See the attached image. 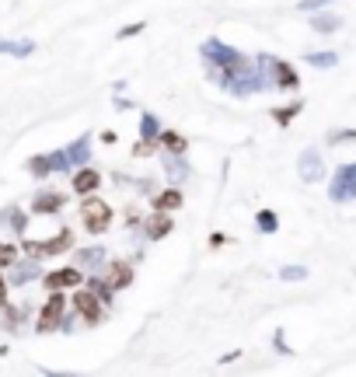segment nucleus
<instances>
[{
  "mask_svg": "<svg viewBox=\"0 0 356 377\" xmlns=\"http://www.w3.org/2000/svg\"><path fill=\"white\" fill-rule=\"evenodd\" d=\"M112 217H115V213H112V206H108L105 199H98L94 192L84 196V203H81V224H84L88 234H94V238L105 234V231L112 227Z\"/></svg>",
  "mask_w": 356,
  "mask_h": 377,
  "instance_id": "nucleus-3",
  "label": "nucleus"
},
{
  "mask_svg": "<svg viewBox=\"0 0 356 377\" xmlns=\"http://www.w3.org/2000/svg\"><path fill=\"white\" fill-rule=\"evenodd\" d=\"M185 203V196L178 192V186L165 188V192H154V210H161V213H172V210H178Z\"/></svg>",
  "mask_w": 356,
  "mask_h": 377,
  "instance_id": "nucleus-21",
  "label": "nucleus"
},
{
  "mask_svg": "<svg viewBox=\"0 0 356 377\" xmlns=\"http://www.w3.org/2000/svg\"><path fill=\"white\" fill-rule=\"evenodd\" d=\"M220 245H227V238L224 234H210V248H220Z\"/></svg>",
  "mask_w": 356,
  "mask_h": 377,
  "instance_id": "nucleus-39",
  "label": "nucleus"
},
{
  "mask_svg": "<svg viewBox=\"0 0 356 377\" xmlns=\"http://www.w3.org/2000/svg\"><path fill=\"white\" fill-rule=\"evenodd\" d=\"M297 175H300V182H307V186L325 175V161H322V151H318V147H307V151L297 158Z\"/></svg>",
  "mask_w": 356,
  "mask_h": 377,
  "instance_id": "nucleus-11",
  "label": "nucleus"
},
{
  "mask_svg": "<svg viewBox=\"0 0 356 377\" xmlns=\"http://www.w3.org/2000/svg\"><path fill=\"white\" fill-rule=\"evenodd\" d=\"M11 276H7V286H28V283H39L42 280V262L35 259V255H28V259H14L11 266Z\"/></svg>",
  "mask_w": 356,
  "mask_h": 377,
  "instance_id": "nucleus-9",
  "label": "nucleus"
},
{
  "mask_svg": "<svg viewBox=\"0 0 356 377\" xmlns=\"http://www.w3.org/2000/svg\"><path fill=\"white\" fill-rule=\"evenodd\" d=\"M279 280H286V283L307 280V269H304V266H283V269H279Z\"/></svg>",
  "mask_w": 356,
  "mask_h": 377,
  "instance_id": "nucleus-31",
  "label": "nucleus"
},
{
  "mask_svg": "<svg viewBox=\"0 0 356 377\" xmlns=\"http://www.w3.org/2000/svg\"><path fill=\"white\" fill-rule=\"evenodd\" d=\"M70 300H74V311L81 314V321H84V325H101V318H105V304L91 293L84 283H81V286H74V297H70Z\"/></svg>",
  "mask_w": 356,
  "mask_h": 377,
  "instance_id": "nucleus-6",
  "label": "nucleus"
},
{
  "mask_svg": "<svg viewBox=\"0 0 356 377\" xmlns=\"http://www.w3.org/2000/svg\"><path fill=\"white\" fill-rule=\"evenodd\" d=\"M343 140H356V129H343V133H332L329 143H343Z\"/></svg>",
  "mask_w": 356,
  "mask_h": 377,
  "instance_id": "nucleus-36",
  "label": "nucleus"
},
{
  "mask_svg": "<svg viewBox=\"0 0 356 377\" xmlns=\"http://www.w3.org/2000/svg\"><path fill=\"white\" fill-rule=\"evenodd\" d=\"M329 196H332V203H350V199H356V161L353 165H343V168L332 175Z\"/></svg>",
  "mask_w": 356,
  "mask_h": 377,
  "instance_id": "nucleus-8",
  "label": "nucleus"
},
{
  "mask_svg": "<svg viewBox=\"0 0 356 377\" xmlns=\"http://www.w3.org/2000/svg\"><path fill=\"white\" fill-rule=\"evenodd\" d=\"M115 108H119V112H129V108H136V105H133L129 98H115Z\"/></svg>",
  "mask_w": 356,
  "mask_h": 377,
  "instance_id": "nucleus-37",
  "label": "nucleus"
},
{
  "mask_svg": "<svg viewBox=\"0 0 356 377\" xmlns=\"http://www.w3.org/2000/svg\"><path fill=\"white\" fill-rule=\"evenodd\" d=\"M0 220H7V224H11V231H14L18 238H25V231H28V217H25V210H21V206H7V210L0 213Z\"/></svg>",
  "mask_w": 356,
  "mask_h": 377,
  "instance_id": "nucleus-23",
  "label": "nucleus"
},
{
  "mask_svg": "<svg viewBox=\"0 0 356 377\" xmlns=\"http://www.w3.org/2000/svg\"><path fill=\"white\" fill-rule=\"evenodd\" d=\"M238 357H241V353H238V350H231V353H224V357H220V364H234Z\"/></svg>",
  "mask_w": 356,
  "mask_h": 377,
  "instance_id": "nucleus-40",
  "label": "nucleus"
},
{
  "mask_svg": "<svg viewBox=\"0 0 356 377\" xmlns=\"http://www.w3.org/2000/svg\"><path fill=\"white\" fill-rule=\"evenodd\" d=\"M14 259H18V245H4L0 241V269H7Z\"/></svg>",
  "mask_w": 356,
  "mask_h": 377,
  "instance_id": "nucleus-33",
  "label": "nucleus"
},
{
  "mask_svg": "<svg viewBox=\"0 0 356 377\" xmlns=\"http://www.w3.org/2000/svg\"><path fill=\"white\" fill-rule=\"evenodd\" d=\"M25 318H28V307H18V304H11V300L0 304V328H4V332L18 336V332L25 328Z\"/></svg>",
  "mask_w": 356,
  "mask_h": 377,
  "instance_id": "nucleus-14",
  "label": "nucleus"
},
{
  "mask_svg": "<svg viewBox=\"0 0 356 377\" xmlns=\"http://www.w3.org/2000/svg\"><path fill=\"white\" fill-rule=\"evenodd\" d=\"M101 273V280L108 283L112 290H126V286H133V280H136V269H133V262H122V259H105V266L98 269Z\"/></svg>",
  "mask_w": 356,
  "mask_h": 377,
  "instance_id": "nucleus-7",
  "label": "nucleus"
},
{
  "mask_svg": "<svg viewBox=\"0 0 356 377\" xmlns=\"http://www.w3.org/2000/svg\"><path fill=\"white\" fill-rule=\"evenodd\" d=\"M325 4H332V0H300V4H297V7H300V11H307V14H311V11H322V7H325Z\"/></svg>",
  "mask_w": 356,
  "mask_h": 377,
  "instance_id": "nucleus-35",
  "label": "nucleus"
},
{
  "mask_svg": "<svg viewBox=\"0 0 356 377\" xmlns=\"http://www.w3.org/2000/svg\"><path fill=\"white\" fill-rule=\"evenodd\" d=\"M84 286H88V290L94 293V297H98V300H101V304H108V300L115 297V290L101 280V276H91V280H84Z\"/></svg>",
  "mask_w": 356,
  "mask_h": 377,
  "instance_id": "nucleus-26",
  "label": "nucleus"
},
{
  "mask_svg": "<svg viewBox=\"0 0 356 377\" xmlns=\"http://www.w3.org/2000/svg\"><path fill=\"white\" fill-rule=\"evenodd\" d=\"M126 224L136 227V224H140V213H136V210H126Z\"/></svg>",
  "mask_w": 356,
  "mask_h": 377,
  "instance_id": "nucleus-38",
  "label": "nucleus"
},
{
  "mask_svg": "<svg viewBox=\"0 0 356 377\" xmlns=\"http://www.w3.org/2000/svg\"><path fill=\"white\" fill-rule=\"evenodd\" d=\"M63 311H67V297H63V290H49V300L42 304V311H39V318H35V332H39V336L56 332L60 321H63Z\"/></svg>",
  "mask_w": 356,
  "mask_h": 377,
  "instance_id": "nucleus-5",
  "label": "nucleus"
},
{
  "mask_svg": "<svg viewBox=\"0 0 356 377\" xmlns=\"http://www.w3.org/2000/svg\"><path fill=\"white\" fill-rule=\"evenodd\" d=\"M4 300H7V280L0 276V304H4Z\"/></svg>",
  "mask_w": 356,
  "mask_h": 377,
  "instance_id": "nucleus-41",
  "label": "nucleus"
},
{
  "mask_svg": "<svg viewBox=\"0 0 356 377\" xmlns=\"http://www.w3.org/2000/svg\"><path fill=\"white\" fill-rule=\"evenodd\" d=\"M175 231V220L168 217V213H154V217H147V224H144V238L147 241H161V238H168Z\"/></svg>",
  "mask_w": 356,
  "mask_h": 377,
  "instance_id": "nucleus-16",
  "label": "nucleus"
},
{
  "mask_svg": "<svg viewBox=\"0 0 356 377\" xmlns=\"http://www.w3.org/2000/svg\"><path fill=\"white\" fill-rule=\"evenodd\" d=\"M105 259H108V252H105L101 245H94V248H77V252H74V262H77L84 273H98V269L105 266Z\"/></svg>",
  "mask_w": 356,
  "mask_h": 377,
  "instance_id": "nucleus-17",
  "label": "nucleus"
},
{
  "mask_svg": "<svg viewBox=\"0 0 356 377\" xmlns=\"http://www.w3.org/2000/svg\"><path fill=\"white\" fill-rule=\"evenodd\" d=\"M311 14H314V18H311V28L322 32V35H332V32L343 28V18H336V14H329V11H311Z\"/></svg>",
  "mask_w": 356,
  "mask_h": 377,
  "instance_id": "nucleus-22",
  "label": "nucleus"
},
{
  "mask_svg": "<svg viewBox=\"0 0 356 377\" xmlns=\"http://www.w3.org/2000/svg\"><path fill=\"white\" fill-rule=\"evenodd\" d=\"M70 186H74L77 196H91L94 188H101V175H98L91 165H81V168L70 172Z\"/></svg>",
  "mask_w": 356,
  "mask_h": 377,
  "instance_id": "nucleus-15",
  "label": "nucleus"
},
{
  "mask_svg": "<svg viewBox=\"0 0 356 377\" xmlns=\"http://www.w3.org/2000/svg\"><path fill=\"white\" fill-rule=\"evenodd\" d=\"M255 63H259V70L266 74L269 88H279V91H297V88H300V77H297V70H293L286 60H276V56H255Z\"/></svg>",
  "mask_w": 356,
  "mask_h": 377,
  "instance_id": "nucleus-2",
  "label": "nucleus"
},
{
  "mask_svg": "<svg viewBox=\"0 0 356 377\" xmlns=\"http://www.w3.org/2000/svg\"><path fill=\"white\" fill-rule=\"evenodd\" d=\"M63 206H67V196H63V192H53V188H42V192H35V199H32V213H39V217L60 213Z\"/></svg>",
  "mask_w": 356,
  "mask_h": 377,
  "instance_id": "nucleus-13",
  "label": "nucleus"
},
{
  "mask_svg": "<svg viewBox=\"0 0 356 377\" xmlns=\"http://www.w3.org/2000/svg\"><path fill=\"white\" fill-rule=\"evenodd\" d=\"M161 165H165V179H168L172 186H182V182L192 179V165H189L182 154H161Z\"/></svg>",
  "mask_w": 356,
  "mask_h": 377,
  "instance_id": "nucleus-12",
  "label": "nucleus"
},
{
  "mask_svg": "<svg viewBox=\"0 0 356 377\" xmlns=\"http://www.w3.org/2000/svg\"><path fill=\"white\" fill-rule=\"evenodd\" d=\"M21 248H25V255H35V259H56V255H63V252L74 248V231L63 227L56 238H46V241H25Z\"/></svg>",
  "mask_w": 356,
  "mask_h": 377,
  "instance_id": "nucleus-4",
  "label": "nucleus"
},
{
  "mask_svg": "<svg viewBox=\"0 0 356 377\" xmlns=\"http://www.w3.org/2000/svg\"><path fill=\"white\" fill-rule=\"evenodd\" d=\"M42 286L46 290H74L84 283V269L81 266H63V269H53V273H42Z\"/></svg>",
  "mask_w": 356,
  "mask_h": 377,
  "instance_id": "nucleus-10",
  "label": "nucleus"
},
{
  "mask_svg": "<svg viewBox=\"0 0 356 377\" xmlns=\"http://www.w3.org/2000/svg\"><path fill=\"white\" fill-rule=\"evenodd\" d=\"M39 46L32 42V39H4L0 35V53L4 56H14V60H28L32 53H35Z\"/></svg>",
  "mask_w": 356,
  "mask_h": 377,
  "instance_id": "nucleus-19",
  "label": "nucleus"
},
{
  "mask_svg": "<svg viewBox=\"0 0 356 377\" xmlns=\"http://www.w3.org/2000/svg\"><path fill=\"white\" fill-rule=\"evenodd\" d=\"M25 168H28V175L32 179H49L53 172H49V161H46V154H35V158H28L25 161Z\"/></svg>",
  "mask_w": 356,
  "mask_h": 377,
  "instance_id": "nucleus-27",
  "label": "nucleus"
},
{
  "mask_svg": "<svg viewBox=\"0 0 356 377\" xmlns=\"http://www.w3.org/2000/svg\"><path fill=\"white\" fill-rule=\"evenodd\" d=\"M199 56H203L206 77L213 84H220L227 94H234V98H252V94L269 88V81H266V74L259 70V63L252 56H245L241 49L220 42L217 35H210L199 46Z\"/></svg>",
  "mask_w": 356,
  "mask_h": 377,
  "instance_id": "nucleus-1",
  "label": "nucleus"
},
{
  "mask_svg": "<svg viewBox=\"0 0 356 377\" xmlns=\"http://www.w3.org/2000/svg\"><path fill=\"white\" fill-rule=\"evenodd\" d=\"M67 151V161H70V168H81V165H88L91 161V133H81L74 143H67L63 147Z\"/></svg>",
  "mask_w": 356,
  "mask_h": 377,
  "instance_id": "nucleus-18",
  "label": "nucleus"
},
{
  "mask_svg": "<svg viewBox=\"0 0 356 377\" xmlns=\"http://www.w3.org/2000/svg\"><path fill=\"white\" fill-rule=\"evenodd\" d=\"M161 129L165 126H161V119L154 112H140V140H158Z\"/></svg>",
  "mask_w": 356,
  "mask_h": 377,
  "instance_id": "nucleus-24",
  "label": "nucleus"
},
{
  "mask_svg": "<svg viewBox=\"0 0 356 377\" xmlns=\"http://www.w3.org/2000/svg\"><path fill=\"white\" fill-rule=\"evenodd\" d=\"M158 151V140H140V143H133V158H151Z\"/></svg>",
  "mask_w": 356,
  "mask_h": 377,
  "instance_id": "nucleus-32",
  "label": "nucleus"
},
{
  "mask_svg": "<svg viewBox=\"0 0 356 377\" xmlns=\"http://www.w3.org/2000/svg\"><path fill=\"white\" fill-rule=\"evenodd\" d=\"M158 147H161L165 154H185V151H189V136H182L175 129H161V133H158Z\"/></svg>",
  "mask_w": 356,
  "mask_h": 377,
  "instance_id": "nucleus-20",
  "label": "nucleus"
},
{
  "mask_svg": "<svg viewBox=\"0 0 356 377\" xmlns=\"http://www.w3.org/2000/svg\"><path fill=\"white\" fill-rule=\"evenodd\" d=\"M144 28H147L144 21H133V25H126V28H119V32H115V39H133V35H140Z\"/></svg>",
  "mask_w": 356,
  "mask_h": 377,
  "instance_id": "nucleus-34",
  "label": "nucleus"
},
{
  "mask_svg": "<svg viewBox=\"0 0 356 377\" xmlns=\"http://www.w3.org/2000/svg\"><path fill=\"white\" fill-rule=\"evenodd\" d=\"M46 161H49V172H53V175H70V172H74L70 161H67V151H63V147H60V151H49Z\"/></svg>",
  "mask_w": 356,
  "mask_h": 377,
  "instance_id": "nucleus-25",
  "label": "nucleus"
},
{
  "mask_svg": "<svg viewBox=\"0 0 356 377\" xmlns=\"http://www.w3.org/2000/svg\"><path fill=\"white\" fill-rule=\"evenodd\" d=\"M300 108H304L300 101H293V105H286V108H272V119H276L279 126H286V122H290V119H293V115H297Z\"/></svg>",
  "mask_w": 356,
  "mask_h": 377,
  "instance_id": "nucleus-30",
  "label": "nucleus"
},
{
  "mask_svg": "<svg viewBox=\"0 0 356 377\" xmlns=\"http://www.w3.org/2000/svg\"><path fill=\"white\" fill-rule=\"evenodd\" d=\"M255 227H259L262 234H276V231H279V217H276L272 210H259V213H255Z\"/></svg>",
  "mask_w": 356,
  "mask_h": 377,
  "instance_id": "nucleus-28",
  "label": "nucleus"
},
{
  "mask_svg": "<svg viewBox=\"0 0 356 377\" xmlns=\"http://www.w3.org/2000/svg\"><path fill=\"white\" fill-rule=\"evenodd\" d=\"M304 60H307L311 67H318V70H329V67H336V63H339V56H336V53H307Z\"/></svg>",
  "mask_w": 356,
  "mask_h": 377,
  "instance_id": "nucleus-29",
  "label": "nucleus"
}]
</instances>
